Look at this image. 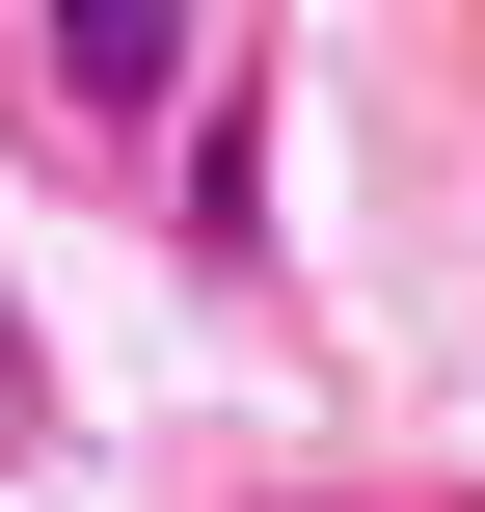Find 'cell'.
Wrapping results in <instances>:
<instances>
[{
  "mask_svg": "<svg viewBox=\"0 0 485 512\" xmlns=\"http://www.w3.org/2000/svg\"><path fill=\"white\" fill-rule=\"evenodd\" d=\"M54 81H81V108H162V81H189V27H162V0H81V27H54Z\"/></svg>",
  "mask_w": 485,
  "mask_h": 512,
  "instance_id": "6da1fadb",
  "label": "cell"
}]
</instances>
